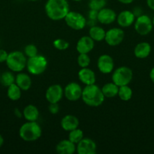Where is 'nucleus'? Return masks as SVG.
<instances>
[{
  "label": "nucleus",
  "instance_id": "79ce46f5",
  "mask_svg": "<svg viewBox=\"0 0 154 154\" xmlns=\"http://www.w3.org/2000/svg\"><path fill=\"white\" fill-rule=\"evenodd\" d=\"M152 26H153V27H154V17H153V18H152Z\"/></svg>",
  "mask_w": 154,
  "mask_h": 154
},
{
  "label": "nucleus",
  "instance_id": "c03bdc74",
  "mask_svg": "<svg viewBox=\"0 0 154 154\" xmlns=\"http://www.w3.org/2000/svg\"><path fill=\"white\" fill-rule=\"evenodd\" d=\"M0 77H1V74H0Z\"/></svg>",
  "mask_w": 154,
  "mask_h": 154
},
{
  "label": "nucleus",
  "instance_id": "412c9836",
  "mask_svg": "<svg viewBox=\"0 0 154 154\" xmlns=\"http://www.w3.org/2000/svg\"><path fill=\"white\" fill-rule=\"evenodd\" d=\"M151 53V45L148 42H140L134 49V54L137 58L145 59L149 57Z\"/></svg>",
  "mask_w": 154,
  "mask_h": 154
},
{
  "label": "nucleus",
  "instance_id": "4be33fe9",
  "mask_svg": "<svg viewBox=\"0 0 154 154\" xmlns=\"http://www.w3.org/2000/svg\"><path fill=\"white\" fill-rule=\"evenodd\" d=\"M23 117L27 121H36L39 117V111L34 105H28L23 111Z\"/></svg>",
  "mask_w": 154,
  "mask_h": 154
},
{
  "label": "nucleus",
  "instance_id": "4c0bfd02",
  "mask_svg": "<svg viewBox=\"0 0 154 154\" xmlns=\"http://www.w3.org/2000/svg\"><path fill=\"white\" fill-rule=\"evenodd\" d=\"M149 78H150L152 84H154V67H152L149 72Z\"/></svg>",
  "mask_w": 154,
  "mask_h": 154
},
{
  "label": "nucleus",
  "instance_id": "1a4fd4ad",
  "mask_svg": "<svg viewBox=\"0 0 154 154\" xmlns=\"http://www.w3.org/2000/svg\"><path fill=\"white\" fill-rule=\"evenodd\" d=\"M125 32L121 28H112L106 32L104 41L108 45L111 47L120 45L124 40Z\"/></svg>",
  "mask_w": 154,
  "mask_h": 154
},
{
  "label": "nucleus",
  "instance_id": "20e7f679",
  "mask_svg": "<svg viewBox=\"0 0 154 154\" xmlns=\"http://www.w3.org/2000/svg\"><path fill=\"white\" fill-rule=\"evenodd\" d=\"M27 61V59L24 53L14 51L9 53L5 63L11 72H21L26 68Z\"/></svg>",
  "mask_w": 154,
  "mask_h": 154
},
{
  "label": "nucleus",
  "instance_id": "f257e3e1",
  "mask_svg": "<svg viewBox=\"0 0 154 154\" xmlns=\"http://www.w3.org/2000/svg\"><path fill=\"white\" fill-rule=\"evenodd\" d=\"M45 11L49 19L54 21L61 20L69 13V5L67 0H47Z\"/></svg>",
  "mask_w": 154,
  "mask_h": 154
},
{
  "label": "nucleus",
  "instance_id": "58836bf2",
  "mask_svg": "<svg viewBox=\"0 0 154 154\" xmlns=\"http://www.w3.org/2000/svg\"><path fill=\"white\" fill-rule=\"evenodd\" d=\"M118 2H119L120 3L122 4H125V5H128V4H131L134 2V0H117Z\"/></svg>",
  "mask_w": 154,
  "mask_h": 154
},
{
  "label": "nucleus",
  "instance_id": "a878e982",
  "mask_svg": "<svg viewBox=\"0 0 154 154\" xmlns=\"http://www.w3.org/2000/svg\"><path fill=\"white\" fill-rule=\"evenodd\" d=\"M118 96L121 100L124 102L129 101L133 96V91L131 87L128 85L121 86L119 87V92H118Z\"/></svg>",
  "mask_w": 154,
  "mask_h": 154
},
{
  "label": "nucleus",
  "instance_id": "ea45409f",
  "mask_svg": "<svg viewBox=\"0 0 154 154\" xmlns=\"http://www.w3.org/2000/svg\"><path fill=\"white\" fill-rule=\"evenodd\" d=\"M4 144V138H3L2 135L0 134V147H2V146Z\"/></svg>",
  "mask_w": 154,
  "mask_h": 154
},
{
  "label": "nucleus",
  "instance_id": "ddd939ff",
  "mask_svg": "<svg viewBox=\"0 0 154 154\" xmlns=\"http://www.w3.org/2000/svg\"><path fill=\"white\" fill-rule=\"evenodd\" d=\"M98 69L101 73L110 74L114 69V61L111 56L108 54H102L99 57L97 63Z\"/></svg>",
  "mask_w": 154,
  "mask_h": 154
},
{
  "label": "nucleus",
  "instance_id": "f03ea898",
  "mask_svg": "<svg viewBox=\"0 0 154 154\" xmlns=\"http://www.w3.org/2000/svg\"><path fill=\"white\" fill-rule=\"evenodd\" d=\"M81 99L88 106L99 107L104 103L105 97L103 94L101 88L94 84L86 85L82 89Z\"/></svg>",
  "mask_w": 154,
  "mask_h": 154
},
{
  "label": "nucleus",
  "instance_id": "a211bd4d",
  "mask_svg": "<svg viewBox=\"0 0 154 154\" xmlns=\"http://www.w3.org/2000/svg\"><path fill=\"white\" fill-rule=\"evenodd\" d=\"M79 125V120L75 116L72 114H67L61 119L60 126L61 128L66 132H69L71 130L76 129Z\"/></svg>",
  "mask_w": 154,
  "mask_h": 154
},
{
  "label": "nucleus",
  "instance_id": "f704fd0d",
  "mask_svg": "<svg viewBox=\"0 0 154 154\" xmlns=\"http://www.w3.org/2000/svg\"><path fill=\"white\" fill-rule=\"evenodd\" d=\"M8 55V54L7 53V51L3 49H0V63H5Z\"/></svg>",
  "mask_w": 154,
  "mask_h": 154
},
{
  "label": "nucleus",
  "instance_id": "dca6fc26",
  "mask_svg": "<svg viewBox=\"0 0 154 154\" xmlns=\"http://www.w3.org/2000/svg\"><path fill=\"white\" fill-rule=\"evenodd\" d=\"M116 21L122 28H127L132 25L135 21V15L131 11L125 10L121 11L116 17Z\"/></svg>",
  "mask_w": 154,
  "mask_h": 154
},
{
  "label": "nucleus",
  "instance_id": "2eb2a0df",
  "mask_svg": "<svg viewBox=\"0 0 154 154\" xmlns=\"http://www.w3.org/2000/svg\"><path fill=\"white\" fill-rule=\"evenodd\" d=\"M95 48V41L89 35L82 36L76 44V51L79 54H88Z\"/></svg>",
  "mask_w": 154,
  "mask_h": 154
},
{
  "label": "nucleus",
  "instance_id": "37998d69",
  "mask_svg": "<svg viewBox=\"0 0 154 154\" xmlns=\"http://www.w3.org/2000/svg\"><path fill=\"white\" fill-rule=\"evenodd\" d=\"M28 1H30V2H36V1H38V0H28Z\"/></svg>",
  "mask_w": 154,
  "mask_h": 154
},
{
  "label": "nucleus",
  "instance_id": "39448f33",
  "mask_svg": "<svg viewBox=\"0 0 154 154\" xmlns=\"http://www.w3.org/2000/svg\"><path fill=\"white\" fill-rule=\"evenodd\" d=\"M47 66L48 60L45 57L37 54L36 56L27 59L26 67L30 75H39L46 70Z\"/></svg>",
  "mask_w": 154,
  "mask_h": 154
},
{
  "label": "nucleus",
  "instance_id": "f8f14e48",
  "mask_svg": "<svg viewBox=\"0 0 154 154\" xmlns=\"http://www.w3.org/2000/svg\"><path fill=\"white\" fill-rule=\"evenodd\" d=\"M78 154H95L97 152V144L95 141L88 138H83L76 144Z\"/></svg>",
  "mask_w": 154,
  "mask_h": 154
},
{
  "label": "nucleus",
  "instance_id": "c9c22d12",
  "mask_svg": "<svg viewBox=\"0 0 154 154\" xmlns=\"http://www.w3.org/2000/svg\"><path fill=\"white\" fill-rule=\"evenodd\" d=\"M14 115L16 116L18 118H21L23 117V111H20L19 108H16L14 110Z\"/></svg>",
  "mask_w": 154,
  "mask_h": 154
},
{
  "label": "nucleus",
  "instance_id": "e433bc0d",
  "mask_svg": "<svg viewBox=\"0 0 154 154\" xmlns=\"http://www.w3.org/2000/svg\"><path fill=\"white\" fill-rule=\"evenodd\" d=\"M146 5L151 10L154 11V0H146Z\"/></svg>",
  "mask_w": 154,
  "mask_h": 154
},
{
  "label": "nucleus",
  "instance_id": "c85d7f7f",
  "mask_svg": "<svg viewBox=\"0 0 154 154\" xmlns=\"http://www.w3.org/2000/svg\"><path fill=\"white\" fill-rule=\"evenodd\" d=\"M91 59L88 54H79L77 63L81 68H87L90 65Z\"/></svg>",
  "mask_w": 154,
  "mask_h": 154
},
{
  "label": "nucleus",
  "instance_id": "2f4dec72",
  "mask_svg": "<svg viewBox=\"0 0 154 154\" xmlns=\"http://www.w3.org/2000/svg\"><path fill=\"white\" fill-rule=\"evenodd\" d=\"M24 54L28 58L36 56L38 54V48L33 44H29L24 48Z\"/></svg>",
  "mask_w": 154,
  "mask_h": 154
},
{
  "label": "nucleus",
  "instance_id": "cd10ccee",
  "mask_svg": "<svg viewBox=\"0 0 154 154\" xmlns=\"http://www.w3.org/2000/svg\"><path fill=\"white\" fill-rule=\"evenodd\" d=\"M83 138H84V133H83L82 130L79 128H76V129L69 132L68 139L73 142L74 144H77Z\"/></svg>",
  "mask_w": 154,
  "mask_h": 154
},
{
  "label": "nucleus",
  "instance_id": "b1692460",
  "mask_svg": "<svg viewBox=\"0 0 154 154\" xmlns=\"http://www.w3.org/2000/svg\"><path fill=\"white\" fill-rule=\"evenodd\" d=\"M119 87V86L112 81V82L104 84L101 88V90L105 98H113L118 95Z\"/></svg>",
  "mask_w": 154,
  "mask_h": 154
},
{
  "label": "nucleus",
  "instance_id": "6e6552de",
  "mask_svg": "<svg viewBox=\"0 0 154 154\" xmlns=\"http://www.w3.org/2000/svg\"><path fill=\"white\" fill-rule=\"evenodd\" d=\"M134 23V29L140 35H147L153 28L152 19L146 14H141L137 17Z\"/></svg>",
  "mask_w": 154,
  "mask_h": 154
},
{
  "label": "nucleus",
  "instance_id": "c756f323",
  "mask_svg": "<svg viewBox=\"0 0 154 154\" xmlns=\"http://www.w3.org/2000/svg\"><path fill=\"white\" fill-rule=\"evenodd\" d=\"M107 4V0H89L88 7L92 10L100 11L104 8Z\"/></svg>",
  "mask_w": 154,
  "mask_h": 154
},
{
  "label": "nucleus",
  "instance_id": "473e14b6",
  "mask_svg": "<svg viewBox=\"0 0 154 154\" xmlns=\"http://www.w3.org/2000/svg\"><path fill=\"white\" fill-rule=\"evenodd\" d=\"M59 110H60V108H59L58 103H49L48 111L51 114H57Z\"/></svg>",
  "mask_w": 154,
  "mask_h": 154
},
{
  "label": "nucleus",
  "instance_id": "0eeeda50",
  "mask_svg": "<svg viewBox=\"0 0 154 154\" xmlns=\"http://www.w3.org/2000/svg\"><path fill=\"white\" fill-rule=\"evenodd\" d=\"M66 25L72 29L82 30L87 25V20L82 14L76 11H69L64 18Z\"/></svg>",
  "mask_w": 154,
  "mask_h": 154
},
{
  "label": "nucleus",
  "instance_id": "393cba45",
  "mask_svg": "<svg viewBox=\"0 0 154 154\" xmlns=\"http://www.w3.org/2000/svg\"><path fill=\"white\" fill-rule=\"evenodd\" d=\"M22 90L15 83L8 87L7 96L10 100L18 101L21 98Z\"/></svg>",
  "mask_w": 154,
  "mask_h": 154
},
{
  "label": "nucleus",
  "instance_id": "aec40b11",
  "mask_svg": "<svg viewBox=\"0 0 154 154\" xmlns=\"http://www.w3.org/2000/svg\"><path fill=\"white\" fill-rule=\"evenodd\" d=\"M15 84L22 90V91H27L31 87L32 79L28 74L21 72H18L15 77Z\"/></svg>",
  "mask_w": 154,
  "mask_h": 154
},
{
  "label": "nucleus",
  "instance_id": "7ed1b4c3",
  "mask_svg": "<svg viewBox=\"0 0 154 154\" xmlns=\"http://www.w3.org/2000/svg\"><path fill=\"white\" fill-rule=\"evenodd\" d=\"M42 135V128L36 121H27L19 129L20 138L24 141L32 142L39 139Z\"/></svg>",
  "mask_w": 154,
  "mask_h": 154
},
{
  "label": "nucleus",
  "instance_id": "6ab92c4d",
  "mask_svg": "<svg viewBox=\"0 0 154 154\" xmlns=\"http://www.w3.org/2000/svg\"><path fill=\"white\" fill-rule=\"evenodd\" d=\"M76 151V144L69 139L60 141L56 146V152L59 154H73Z\"/></svg>",
  "mask_w": 154,
  "mask_h": 154
},
{
  "label": "nucleus",
  "instance_id": "7c9ffc66",
  "mask_svg": "<svg viewBox=\"0 0 154 154\" xmlns=\"http://www.w3.org/2000/svg\"><path fill=\"white\" fill-rule=\"evenodd\" d=\"M53 46L58 51H65L69 47V43L62 38H57L53 42Z\"/></svg>",
  "mask_w": 154,
  "mask_h": 154
},
{
  "label": "nucleus",
  "instance_id": "9d476101",
  "mask_svg": "<svg viewBox=\"0 0 154 154\" xmlns=\"http://www.w3.org/2000/svg\"><path fill=\"white\" fill-rule=\"evenodd\" d=\"M82 88L76 82H70L63 89V95L70 102H75L81 99Z\"/></svg>",
  "mask_w": 154,
  "mask_h": 154
},
{
  "label": "nucleus",
  "instance_id": "f3484780",
  "mask_svg": "<svg viewBox=\"0 0 154 154\" xmlns=\"http://www.w3.org/2000/svg\"><path fill=\"white\" fill-rule=\"evenodd\" d=\"M79 80L85 85H91L96 82V76L94 71L88 68H82L78 72Z\"/></svg>",
  "mask_w": 154,
  "mask_h": 154
},
{
  "label": "nucleus",
  "instance_id": "72a5a7b5",
  "mask_svg": "<svg viewBox=\"0 0 154 154\" xmlns=\"http://www.w3.org/2000/svg\"><path fill=\"white\" fill-rule=\"evenodd\" d=\"M98 11L92 10V9H91V10L88 11V14L89 20H92V21L98 20Z\"/></svg>",
  "mask_w": 154,
  "mask_h": 154
},
{
  "label": "nucleus",
  "instance_id": "4468645a",
  "mask_svg": "<svg viewBox=\"0 0 154 154\" xmlns=\"http://www.w3.org/2000/svg\"><path fill=\"white\" fill-rule=\"evenodd\" d=\"M116 12L111 8H105L98 11V21L101 23V24L104 25H109L114 22L116 20Z\"/></svg>",
  "mask_w": 154,
  "mask_h": 154
},
{
  "label": "nucleus",
  "instance_id": "bb28decb",
  "mask_svg": "<svg viewBox=\"0 0 154 154\" xmlns=\"http://www.w3.org/2000/svg\"><path fill=\"white\" fill-rule=\"evenodd\" d=\"M0 83L2 85L6 87L15 83V76L11 71H7L2 74L0 77Z\"/></svg>",
  "mask_w": 154,
  "mask_h": 154
},
{
  "label": "nucleus",
  "instance_id": "9b49d317",
  "mask_svg": "<svg viewBox=\"0 0 154 154\" xmlns=\"http://www.w3.org/2000/svg\"><path fill=\"white\" fill-rule=\"evenodd\" d=\"M63 96V89L59 84L51 85L45 92V99L48 103H58Z\"/></svg>",
  "mask_w": 154,
  "mask_h": 154
},
{
  "label": "nucleus",
  "instance_id": "a19ab883",
  "mask_svg": "<svg viewBox=\"0 0 154 154\" xmlns=\"http://www.w3.org/2000/svg\"><path fill=\"white\" fill-rule=\"evenodd\" d=\"M73 2H81L82 0H72Z\"/></svg>",
  "mask_w": 154,
  "mask_h": 154
},
{
  "label": "nucleus",
  "instance_id": "423d86ee",
  "mask_svg": "<svg viewBox=\"0 0 154 154\" xmlns=\"http://www.w3.org/2000/svg\"><path fill=\"white\" fill-rule=\"evenodd\" d=\"M133 72L129 67L121 66L113 71L112 75V81L116 85L121 86L128 85L132 81Z\"/></svg>",
  "mask_w": 154,
  "mask_h": 154
},
{
  "label": "nucleus",
  "instance_id": "5701e85b",
  "mask_svg": "<svg viewBox=\"0 0 154 154\" xmlns=\"http://www.w3.org/2000/svg\"><path fill=\"white\" fill-rule=\"evenodd\" d=\"M89 36L93 39L95 42H102L104 40L106 35V31L101 26H91L88 32Z\"/></svg>",
  "mask_w": 154,
  "mask_h": 154
}]
</instances>
